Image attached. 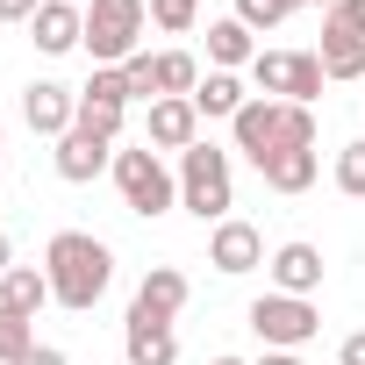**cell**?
<instances>
[{"label": "cell", "instance_id": "1", "mask_svg": "<svg viewBox=\"0 0 365 365\" xmlns=\"http://www.w3.org/2000/svg\"><path fill=\"white\" fill-rule=\"evenodd\" d=\"M43 272H51V301L72 308V315H86L115 287V251L101 237H86V230H58L43 244Z\"/></svg>", "mask_w": 365, "mask_h": 365}, {"label": "cell", "instance_id": "2", "mask_svg": "<svg viewBox=\"0 0 365 365\" xmlns=\"http://www.w3.org/2000/svg\"><path fill=\"white\" fill-rule=\"evenodd\" d=\"M230 136H237V150H244L251 165H265V158H279V150H315V108L251 93L244 115L230 122Z\"/></svg>", "mask_w": 365, "mask_h": 365}, {"label": "cell", "instance_id": "3", "mask_svg": "<svg viewBox=\"0 0 365 365\" xmlns=\"http://www.w3.org/2000/svg\"><path fill=\"white\" fill-rule=\"evenodd\" d=\"M179 208H187V215H201V222H230V208H237L230 150H215V143L179 150Z\"/></svg>", "mask_w": 365, "mask_h": 365}, {"label": "cell", "instance_id": "4", "mask_svg": "<svg viewBox=\"0 0 365 365\" xmlns=\"http://www.w3.org/2000/svg\"><path fill=\"white\" fill-rule=\"evenodd\" d=\"M143 29H150V0H86V58L93 65H129L143 51Z\"/></svg>", "mask_w": 365, "mask_h": 365}, {"label": "cell", "instance_id": "5", "mask_svg": "<svg viewBox=\"0 0 365 365\" xmlns=\"http://www.w3.org/2000/svg\"><path fill=\"white\" fill-rule=\"evenodd\" d=\"M115 187H122V208L143 215V222H158L165 208H179V179L165 172V158H158L150 143L115 150Z\"/></svg>", "mask_w": 365, "mask_h": 365}, {"label": "cell", "instance_id": "6", "mask_svg": "<svg viewBox=\"0 0 365 365\" xmlns=\"http://www.w3.org/2000/svg\"><path fill=\"white\" fill-rule=\"evenodd\" d=\"M244 322L258 329V344H265V351H301V344H315V336H322V308H315V301H301V294H258Z\"/></svg>", "mask_w": 365, "mask_h": 365}, {"label": "cell", "instance_id": "7", "mask_svg": "<svg viewBox=\"0 0 365 365\" xmlns=\"http://www.w3.org/2000/svg\"><path fill=\"white\" fill-rule=\"evenodd\" d=\"M251 86H258L265 101L315 108V93H322V58H315V51H258V58H251Z\"/></svg>", "mask_w": 365, "mask_h": 365}, {"label": "cell", "instance_id": "8", "mask_svg": "<svg viewBox=\"0 0 365 365\" xmlns=\"http://www.w3.org/2000/svg\"><path fill=\"white\" fill-rule=\"evenodd\" d=\"M115 150L122 143H108V136H93V129H65L58 136V150H51V165H58V179L65 187H86V179H101V172H115Z\"/></svg>", "mask_w": 365, "mask_h": 365}, {"label": "cell", "instance_id": "9", "mask_svg": "<svg viewBox=\"0 0 365 365\" xmlns=\"http://www.w3.org/2000/svg\"><path fill=\"white\" fill-rule=\"evenodd\" d=\"M208 265H215L222 279H244L251 265H265V237H258L251 222H237V215H230V222H215V230H208Z\"/></svg>", "mask_w": 365, "mask_h": 365}, {"label": "cell", "instance_id": "10", "mask_svg": "<svg viewBox=\"0 0 365 365\" xmlns=\"http://www.w3.org/2000/svg\"><path fill=\"white\" fill-rule=\"evenodd\" d=\"M265 272H272V294H301V301H315L329 265H322V251H315V244H301V237H294V244H279V251L265 258Z\"/></svg>", "mask_w": 365, "mask_h": 365}, {"label": "cell", "instance_id": "11", "mask_svg": "<svg viewBox=\"0 0 365 365\" xmlns=\"http://www.w3.org/2000/svg\"><path fill=\"white\" fill-rule=\"evenodd\" d=\"M22 122H29L36 136H65V129L79 122V93L58 86V79H29V93H22Z\"/></svg>", "mask_w": 365, "mask_h": 365}, {"label": "cell", "instance_id": "12", "mask_svg": "<svg viewBox=\"0 0 365 365\" xmlns=\"http://www.w3.org/2000/svg\"><path fill=\"white\" fill-rule=\"evenodd\" d=\"M143 143H150V150H194V143H201V108H194V101H150Z\"/></svg>", "mask_w": 365, "mask_h": 365}, {"label": "cell", "instance_id": "13", "mask_svg": "<svg viewBox=\"0 0 365 365\" xmlns=\"http://www.w3.org/2000/svg\"><path fill=\"white\" fill-rule=\"evenodd\" d=\"M29 29H36V51L43 58H65V51L86 43V8H79V0H43Z\"/></svg>", "mask_w": 365, "mask_h": 365}, {"label": "cell", "instance_id": "14", "mask_svg": "<svg viewBox=\"0 0 365 365\" xmlns=\"http://www.w3.org/2000/svg\"><path fill=\"white\" fill-rule=\"evenodd\" d=\"M187 272H179V265H150L143 272V287H136V301H129V315H150V322H172L179 308H187Z\"/></svg>", "mask_w": 365, "mask_h": 365}, {"label": "cell", "instance_id": "15", "mask_svg": "<svg viewBox=\"0 0 365 365\" xmlns=\"http://www.w3.org/2000/svg\"><path fill=\"white\" fill-rule=\"evenodd\" d=\"M122 351H129V365H179V329L150 322V315H129L122 322Z\"/></svg>", "mask_w": 365, "mask_h": 365}, {"label": "cell", "instance_id": "16", "mask_svg": "<svg viewBox=\"0 0 365 365\" xmlns=\"http://www.w3.org/2000/svg\"><path fill=\"white\" fill-rule=\"evenodd\" d=\"M315 58H322V79H365V36H351V29L329 22V15H322V43H315Z\"/></svg>", "mask_w": 365, "mask_h": 365}, {"label": "cell", "instance_id": "17", "mask_svg": "<svg viewBox=\"0 0 365 365\" xmlns=\"http://www.w3.org/2000/svg\"><path fill=\"white\" fill-rule=\"evenodd\" d=\"M251 58H258V43H251V29L237 15L208 22V72H251Z\"/></svg>", "mask_w": 365, "mask_h": 365}, {"label": "cell", "instance_id": "18", "mask_svg": "<svg viewBox=\"0 0 365 365\" xmlns=\"http://www.w3.org/2000/svg\"><path fill=\"white\" fill-rule=\"evenodd\" d=\"M315 172H322V158H315V150H279V158H265V165H258V179H265L272 194H308V187H315Z\"/></svg>", "mask_w": 365, "mask_h": 365}, {"label": "cell", "instance_id": "19", "mask_svg": "<svg viewBox=\"0 0 365 365\" xmlns=\"http://www.w3.org/2000/svg\"><path fill=\"white\" fill-rule=\"evenodd\" d=\"M51 301V272L43 265H8V279H0V308H15L36 322V308Z\"/></svg>", "mask_w": 365, "mask_h": 365}, {"label": "cell", "instance_id": "20", "mask_svg": "<svg viewBox=\"0 0 365 365\" xmlns=\"http://www.w3.org/2000/svg\"><path fill=\"white\" fill-rule=\"evenodd\" d=\"M244 101H251V93H244V79H237V72H208V79L194 86V108H201L208 122H237V115H244Z\"/></svg>", "mask_w": 365, "mask_h": 365}, {"label": "cell", "instance_id": "21", "mask_svg": "<svg viewBox=\"0 0 365 365\" xmlns=\"http://www.w3.org/2000/svg\"><path fill=\"white\" fill-rule=\"evenodd\" d=\"M201 79H208V72H201L194 51H158V101H194Z\"/></svg>", "mask_w": 365, "mask_h": 365}, {"label": "cell", "instance_id": "22", "mask_svg": "<svg viewBox=\"0 0 365 365\" xmlns=\"http://www.w3.org/2000/svg\"><path fill=\"white\" fill-rule=\"evenodd\" d=\"M122 122H129V108H115V101H86V93H79V129H93V136L122 143Z\"/></svg>", "mask_w": 365, "mask_h": 365}, {"label": "cell", "instance_id": "23", "mask_svg": "<svg viewBox=\"0 0 365 365\" xmlns=\"http://www.w3.org/2000/svg\"><path fill=\"white\" fill-rule=\"evenodd\" d=\"M22 351H36V322L15 315V308H0V365H15Z\"/></svg>", "mask_w": 365, "mask_h": 365}, {"label": "cell", "instance_id": "24", "mask_svg": "<svg viewBox=\"0 0 365 365\" xmlns=\"http://www.w3.org/2000/svg\"><path fill=\"white\" fill-rule=\"evenodd\" d=\"M287 15H294V0H237V22H244L251 36H258V29H279Z\"/></svg>", "mask_w": 365, "mask_h": 365}, {"label": "cell", "instance_id": "25", "mask_svg": "<svg viewBox=\"0 0 365 365\" xmlns=\"http://www.w3.org/2000/svg\"><path fill=\"white\" fill-rule=\"evenodd\" d=\"M336 194L365 201V143H344V150H336Z\"/></svg>", "mask_w": 365, "mask_h": 365}, {"label": "cell", "instance_id": "26", "mask_svg": "<svg viewBox=\"0 0 365 365\" xmlns=\"http://www.w3.org/2000/svg\"><path fill=\"white\" fill-rule=\"evenodd\" d=\"M150 22L172 29V36H187V29L201 22V0H150Z\"/></svg>", "mask_w": 365, "mask_h": 365}, {"label": "cell", "instance_id": "27", "mask_svg": "<svg viewBox=\"0 0 365 365\" xmlns=\"http://www.w3.org/2000/svg\"><path fill=\"white\" fill-rule=\"evenodd\" d=\"M122 79H129V101H158V51H136L122 65Z\"/></svg>", "mask_w": 365, "mask_h": 365}, {"label": "cell", "instance_id": "28", "mask_svg": "<svg viewBox=\"0 0 365 365\" xmlns=\"http://www.w3.org/2000/svg\"><path fill=\"white\" fill-rule=\"evenodd\" d=\"M86 101H115V108H129V79H122V65H93V79L79 86Z\"/></svg>", "mask_w": 365, "mask_h": 365}, {"label": "cell", "instance_id": "29", "mask_svg": "<svg viewBox=\"0 0 365 365\" xmlns=\"http://www.w3.org/2000/svg\"><path fill=\"white\" fill-rule=\"evenodd\" d=\"M329 22H344L351 36H365V0H336V8H329Z\"/></svg>", "mask_w": 365, "mask_h": 365}, {"label": "cell", "instance_id": "30", "mask_svg": "<svg viewBox=\"0 0 365 365\" xmlns=\"http://www.w3.org/2000/svg\"><path fill=\"white\" fill-rule=\"evenodd\" d=\"M43 0H0V22H36Z\"/></svg>", "mask_w": 365, "mask_h": 365}, {"label": "cell", "instance_id": "31", "mask_svg": "<svg viewBox=\"0 0 365 365\" xmlns=\"http://www.w3.org/2000/svg\"><path fill=\"white\" fill-rule=\"evenodd\" d=\"M336 358H344V365H365V329H351V336L336 344Z\"/></svg>", "mask_w": 365, "mask_h": 365}, {"label": "cell", "instance_id": "32", "mask_svg": "<svg viewBox=\"0 0 365 365\" xmlns=\"http://www.w3.org/2000/svg\"><path fill=\"white\" fill-rule=\"evenodd\" d=\"M15 365H65V351H58V344H36V351H22Z\"/></svg>", "mask_w": 365, "mask_h": 365}, {"label": "cell", "instance_id": "33", "mask_svg": "<svg viewBox=\"0 0 365 365\" xmlns=\"http://www.w3.org/2000/svg\"><path fill=\"white\" fill-rule=\"evenodd\" d=\"M258 365H308V358H301V351H265Z\"/></svg>", "mask_w": 365, "mask_h": 365}, {"label": "cell", "instance_id": "34", "mask_svg": "<svg viewBox=\"0 0 365 365\" xmlns=\"http://www.w3.org/2000/svg\"><path fill=\"white\" fill-rule=\"evenodd\" d=\"M8 265H15V244H8V237H0V279H8Z\"/></svg>", "mask_w": 365, "mask_h": 365}, {"label": "cell", "instance_id": "35", "mask_svg": "<svg viewBox=\"0 0 365 365\" xmlns=\"http://www.w3.org/2000/svg\"><path fill=\"white\" fill-rule=\"evenodd\" d=\"M294 8H322V15H329V8H336V0H294Z\"/></svg>", "mask_w": 365, "mask_h": 365}, {"label": "cell", "instance_id": "36", "mask_svg": "<svg viewBox=\"0 0 365 365\" xmlns=\"http://www.w3.org/2000/svg\"><path fill=\"white\" fill-rule=\"evenodd\" d=\"M215 365H244V358H215Z\"/></svg>", "mask_w": 365, "mask_h": 365}, {"label": "cell", "instance_id": "37", "mask_svg": "<svg viewBox=\"0 0 365 365\" xmlns=\"http://www.w3.org/2000/svg\"><path fill=\"white\" fill-rule=\"evenodd\" d=\"M0 158H8V136H0Z\"/></svg>", "mask_w": 365, "mask_h": 365}, {"label": "cell", "instance_id": "38", "mask_svg": "<svg viewBox=\"0 0 365 365\" xmlns=\"http://www.w3.org/2000/svg\"><path fill=\"white\" fill-rule=\"evenodd\" d=\"M79 8H86V0H79Z\"/></svg>", "mask_w": 365, "mask_h": 365}]
</instances>
